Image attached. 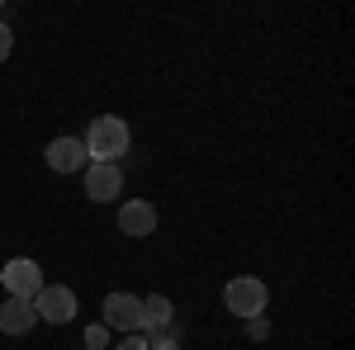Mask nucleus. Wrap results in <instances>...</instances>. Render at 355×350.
I'll use <instances>...</instances> for the list:
<instances>
[{
    "mask_svg": "<svg viewBox=\"0 0 355 350\" xmlns=\"http://www.w3.org/2000/svg\"><path fill=\"white\" fill-rule=\"evenodd\" d=\"M81 142H85V157H90V161L119 166V157L128 152V123H123L119 114H100Z\"/></svg>",
    "mask_w": 355,
    "mask_h": 350,
    "instance_id": "1",
    "label": "nucleus"
},
{
    "mask_svg": "<svg viewBox=\"0 0 355 350\" xmlns=\"http://www.w3.org/2000/svg\"><path fill=\"white\" fill-rule=\"evenodd\" d=\"M0 284H5V294H10V298L33 303L38 289H43V265L28 261V256H15V261H5V270H0Z\"/></svg>",
    "mask_w": 355,
    "mask_h": 350,
    "instance_id": "2",
    "label": "nucleus"
},
{
    "mask_svg": "<svg viewBox=\"0 0 355 350\" xmlns=\"http://www.w3.org/2000/svg\"><path fill=\"white\" fill-rule=\"evenodd\" d=\"M223 303L237 313V317H261L266 313V303H270V294H266V284L261 279H251V274H242V279H232L227 289H223Z\"/></svg>",
    "mask_w": 355,
    "mask_h": 350,
    "instance_id": "3",
    "label": "nucleus"
},
{
    "mask_svg": "<svg viewBox=\"0 0 355 350\" xmlns=\"http://www.w3.org/2000/svg\"><path fill=\"white\" fill-rule=\"evenodd\" d=\"M33 308H38V322L62 326V322H71V317H76V294H71L67 284H43L38 298H33Z\"/></svg>",
    "mask_w": 355,
    "mask_h": 350,
    "instance_id": "4",
    "label": "nucleus"
},
{
    "mask_svg": "<svg viewBox=\"0 0 355 350\" xmlns=\"http://www.w3.org/2000/svg\"><path fill=\"white\" fill-rule=\"evenodd\" d=\"M137 317H142V298L137 294L114 289V294L105 298V326H110V331H128V336H137Z\"/></svg>",
    "mask_w": 355,
    "mask_h": 350,
    "instance_id": "5",
    "label": "nucleus"
},
{
    "mask_svg": "<svg viewBox=\"0 0 355 350\" xmlns=\"http://www.w3.org/2000/svg\"><path fill=\"white\" fill-rule=\"evenodd\" d=\"M43 157H48V166H53L57 175H76V170H85V166H90L81 137H53Z\"/></svg>",
    "mask_w": 355,
    "mask_h": 350,
    "instance_id": "6",
    "label": "nucleus"
},
{
    "mask_svg": "<svg viewBox=\"0 0 355 350\" xmlns=\"http://www.w3.org/2000/svg\"><path fill=\"white\" fill-rule=\"evenodd\" d=\"M119 189H123V170L119 166H105V161L85 166V199L110 204V199H119Z\"/></svg>",
    "mask_w": 355,
    "mask_h": 350,
    "instance_id": "7",
    "label": "nucleus"
},
{
    "mask_svg": "<svg viewBox=\"0 0 355 350\" xmlns=\"http://www.w3.org/2000/svg\"><path fill=\"white\" fill-rule=\"evenodd\" d=\"M38 326V308L33 303H24V298H5L0 303V331L5 336H28Z\"/></svg>",
    "mask_w": 355,
    "mask_h": 350,
    "instance_id": "8",
    "label": "nucleus"
},
{
    "mask_svg": "<svg viewBox=\"0 0 355 350\" xmlns=\"http://www.w3.org/2000/svg\"><path fill=\"white\" fill-rule=\"evenodd\" d=\"M119 232H123V237H152V232H157V209H152L147 199L123 204V209H119Z\"/></svg>",
    "mask_w": 355,
    "mask_h": 350,
    "instance_id": "9",
    "label": "nucleus"
},
{
    "mask_svg": "<svg viewBox=\"0 0 355 350\" xmlns=\"http://www.w3.org/2000/svg\"><path fill=\"white\" fill-rule=\"evenodd\" d=\"M171 326V298L166 294H147L142 298V317H137V331L152 336V331H166Z\"/></svg>",
    "mask_w": 355,
    "mask_h": 350,
    "instance_id": "10",
    "label": "nucleus"
},
{
    "mask_svg": "<svg viewBox=\"0 0 355 350\" xmlns=\"http://www.w3.org/2000/svg\"><path fill=\"white\" fill-rule=\"evenodd\" d=\"M147 350H180V336H175L171 326H166V331H152V336H147Z\"/></svg>",
    "mask_w": 355,
    "mask_h": 350,
    "instance_id": "11",
    "label": "nucleus"
},
{
    "mask_svg": "<svg viewBox=\"0 0 355 350\" xmlns=\"http://www.w3.org/2000/svg\"><path fill=\"white\" fill-rule=\"evenodd\" d=\"M105 346H110V326L105 322L85 326V350H105Z\"/></svg>",
    "mask_w": 355,
    "mask_h": 350,
    "instance_id": "12",
    "label": "nucleus"
},
{
    "mask_svg": "<svg viewBox=\"0 0 355 350\" xmlns=\"http://www.w3.org/2000/svg\"><path fill=\"white\" fill-rule=\"evenodd\" d=\"M270 336V322H266V313L261 317H246V341H266Z\"/></svg>",
    "mask_w": 355,
    "mask_h": 350,
    "instance_id": "13",
    "label": "nucleus"
},
{
    "mask_svg": "<svg viewBox=\"0 0 355 350\" xmlns=\"http://www.w3.org/2000/svg\"><path fill=\"white\" fill-rule=\"evenodd\" d=\"M10 48H15V33H10V24H5V19H0V62H5V57H10Z\"/></svg>",
    "mask_w": 355,
    "mask_h": 350,
    "instance_id": "14",
    "label": "nucleus"
},
{
    "mask_svg": "<svg viewBox=\"0 0 355 350\" xmlns=\"http://www.w3.org/2000/svg\"><path fill=\"white\" fill-rule=\"evenodd\" d=\"M119 350H147V341H123Z\"/></svg>",
    "mask_w": 355,
    "mask_h": 350,
    "instance_id": "15",
    "label": "nucleus"
}]
</instances>
